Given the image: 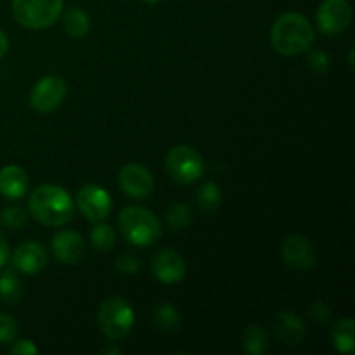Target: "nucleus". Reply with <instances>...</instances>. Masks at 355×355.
Here are the masks:
<instances>
[{
    "label": "nucleus",
    "instance_id": "nucleus-1",
    "mask_svg": "<svg viewBox=\"0 0 355 355\" xmlns=\"http://www.w3.org/2000/svg\"><path fill=\"white\" fill-rule=\"evenodd\" d=\"M31 217L49 227H61L68 224L75 214V203L68 191L54 184L38 186L28 201Z\"/></svg>",
    "mask_w": 355,
    "mask_h": 355
},
{
    "label": "nucleus",
    "instance_id": "nucleus-2",
    "mask_svg": "<svg viewBox=\"0 0 355 355\" xmlns=\"http://www.w3.org/2000/svg\"><path fill=\"white\" fill-rule=\"evenodd\" d=\"M270 44L277 54L286 58L298 55L314 44V28L304 14L286 12L272 24Z\"/></svg>",
    "mask_w": 355,
    "mask_h": 355
},
{
    "label": "nucleus",
    "instance_id": "nucleus-3",
    "mask_svg": "<svg viewBox=\"0 0 355 355\" xmlns=\"http://www.w3.org/2000/svg\"><path fill=\"white\" fill-rule=\"evenodd\" d=\"M118 225H120L123 238L139 248L155 245L162 238V224H159L158 217L148 208H123L118 217Z\"/></svg>",
    "mask_w": 355,
    "mask_h": 355
},
{
    "label": "nucleus",
    "instance_id": "nucleus-4",
    "mask_svg": "<svg viewBox=\"0 0 355 355\" xmlns=\"http://www.w3.org/2000/svg\"><path fill=\"white\" fill-rule=\"evenodd\" d=\"M62 6V0H12V14L21 26L45 30L61 17Z\"/></svg>",
    "mask_w": 355,
    "mask_h": 355
},
{
    "label": "nucleus",
    "instance_id": "nucleus-5",
    "mask_svg": "<svg viewBox=\"0 0 355 355\" xmlns=\"http://www.w3.org/2000/svg\"><path fill=\"white\" fill-rule=\"evenodd\" d=\"M99 328L107 340H121L134 328V311L121 297H111L99 309Z\"/></svg>",
    "mask_w": 355,
    "mask_h": 355
},
{
    "label": "nucleus",
    "instance_id": "nucleus-6",
    "mask_svg": "<svg viewBox=\"0 0 355 355\" xmlns=\"http://www.w3.org/2000/svg\"><path fill=\"white\" fill-rule=\"evenodd\" d=\"M166 170L175 182L193 184L205 172L203 156L191 146L179 144L166 155Z\"/></svg>",
    "mask_w": 355,
    "mask_h": 355
},
{
    "label": "nucleus",
    "instance_id": "nucleus-7",
    "mask_svg": "<svg viewBox=\"0 0 355 355\" xmlns=\"http://www.w3.org/2000/svg\"><path fill=\"white\" fill-rule=\"evenodd\" d=\"M68 85L58 75L44 76L38 83H35L30 92V104L38 113H51L58 110L64 101Z\"/></svg>",
    "mask_w": 355,
    "mask_h": 355
},
{
    "label": "nucleus",
    "instance_id": "nucleus-8",
    "mask_svg": "<svg viewBox=\"0 0 355 355\" xmlns=\"http://www.w3.org/2000/svg\"><path fill=\"white\" fill-rule=\"evenodd\" d=\"M76 207L83 217H87V220L99 224L110 215L113 203L106 189L96 184H87L76 193Z\"/></svg>",
    "mask_w": 355,
    "mask_h": 355
},
{
    "label": "nucleus",
    "instance_id": "nucleus-9",
    "mask_svg": "<svg viewBox=\"0 0 355 355\" xmlns=\"http://www.w3.org/2000/svg\"><path fill=\"white\" fill-rule=\"evenodd\" d=\"M352 16L347 0H324L318 10V26L324 35H340L350 26Z\"/></svg>",
    "mask_w": 355,
    "mask_h": 355
},
{
    "label": "nucleus",
    "instance_id": "nucleus-10",
    "mask_svg": "<svg viewBox=\"0 0 355 355\" xmlns=\"http://www.w3.org/2000/svg\"><path fill=\"white\" fill-rule=\"evenodd\" d=\"M281 257L290 269L309 272L315 266V248L311 239L304 236H290L284 239Z\"/></svg>",
    "mask_w": 355,
    "mask_h": 355
},
{
    "label": "nucleus",
    "instance_id": "nucleus-11",
    "mask_svg": "<svg viewBox=\"0 0 355 355\" xmlns=\"http://www.w3.org/2000/svg\"><path fill=\"white\" fill-rule=\"evenodd\" d=\"M118 182L125 194H128L130 198H137V200L148 198L155 189V179H153L151 172L139 163L125 165L118 175Z\"/></svg>",
    "mask_w": 355,
    "mask_h": 355
},
{
    "label": "nucleus",
    "instance_id": "nucleus-12",
    "mask_svg": "<svg viewBox=\"0 0 355 355\" xmlns=\"http://www.w3.org/2000/svg\"><path fill=\"white\" fill-rule=\"evenodd\" d=\"M151 270L163 284H175L186 276V262L175 250H159L151 260Z\"/></svg>",
    "mask_w": 355,
    "mask_h": 355
},
{
    "label": "nucleus",
    "instance_id": "nucleus-13",
    "mask_svg": "<svg viewBox=\"0 0 355 355\" xmlns=\"http://www.w3.org/2000/svg\"><path fill=\"white\" fill-rule=\"evenodd\" d=\"M10 262H12V267L16 270L26 274V276H33V274H38L40 270H44L45 266H47V250L42 245H38V243H23L12 253Z\"/></svg>",
    "mask_w": 355,
    "mask_h": 355
},
{
    "label": "nucleus",
    "instance_id": "nucleus-14",
    "mask_svg": "<svg viewBox=\"0 0 355 355\" xmlns=\"http://www.w3.org/2000/svg\"><path fill=\"white\" fill-rule=\"evenodd\" d=\"M52 253L62 263H76L82 260L85 253V241L75 231L55 232L51 243Z\"/></svg>",
    "mask_w": 355,
    "mask_h": 355
},
{
    "label": "nucleus",
    "instance_id": "nucleus-15",
    "mask_svg": "<svg viewBox=\"0 0 355 355\" xmlns=\"http://www.w3.org/2000/svg\"><path fill=\"white\" fill-rule=\"evenodd\" d=\"M277 338L286 345H300L305 340V324L295 312L281 311L272 319Z\"/></svg>",
    "mask_w": 355,
    "mask_h": 355
},
{
    "label": "nucleus",
    "instance_id": "nucleus-16",
    "mask_svg": "<svg viewBox=\"0 0 355 355\" xmlns=\"http://www.w3.org/2000/svg\"><path fill=\"white\" fill-rule=\"evenodd\" d=\"M30 180L26 172L17 165H7L0 168V194L7 200H19L26 194Z\"/></svg>",
    "mask_w": 355,
    "mask_h": 355
},
{
    "label": "nucleus",
    "instance_id": "nucleus-17",
    "mask_svg": "<svg viewBox=\"0 0 355 355\" xmlns=\"http://www.w3.org/2000/svg\"><path fill=\"white\" fill-rule=\"evenodd\" d=\"M333 343L342 354L355 352V322L352 318H343L333 328Z\"/></svg>",
    "mask_w": 355,
    "mask_h": 355
},
{
    "label": "nucleus",
    "instance_id": "nucleus-18",
    "mask_svg": "<svg viewBox=\"0 0 355 355\" xmlns=\"http://www.w3.org/2000/svg\"><path fill=\"white\" fill-rule=\"evenodd\" d=\"M243 349L252 355H262L269 349V336L262 326L252 324L243 333Z\"/></svg>",
    "mask_w": 355,
    "mask_h": 355
},
{
    "label": "nucleus",
    "instance_id": "nucleus-19",
    "mask_svg": "<svg viewBox=\"0 0 355 355\" xmlns=\"http://www.w3.org/2000/svg\"><path fill=\"white\" fill-rule=\"evenodd\" d=\"M64 30L71 38H83L90 30L89 16L78 7H71L64 12Z\"/></svg>",
    "mask_w": 355,
    "mask_h": 355
},
{
    "label": "nucleus",
    "instance_id": "nucleus-20",
    "mask_svg": "<svg viewBox=\"0 0 355 355\" xmlns=\"http://www.w3.org/2000/svg\"><path fill=\"white\" fill-rule=\"evenodd\" d=\"M155 324L162 331H175L180 324V314L173 305L162 304L155 309Z\"/></svg>",
    "mask_w": 355,
    "mask_h": 355
},
{
    "label": "nucleus",
    "instance_id": "nucleus-21",
    "mask_svg": "<svg viewBox=\"0 0 355 355\" xmlns=\"http://www.w3.org/2000/svg\"><path fill=\"white\" fill-rule=\"evenodd\" d=\"M220 201H222V193L218 189L217 184L214 182H207L198 189L196 194V203L200 207V210L203 211H215L218 207H220Z\"/></svg>",
    "mask_w": 355,
    "mask_h": 355
},
{
    "label": "nucleus",
    "instance_id": "nucleus-22",
    "mask_svg": "<svg viewBox=\"0 0 355 355\" xmlns=\"http://www.w3.org/2000/svg\"><path fill=\"white\" fill-rule=\"evenodd\" d=\"M23 295V286L17 276L10 270L0 276V300L3 304H16Z\"/></svg>",
    "mask_w": 355,
    "mask_h": 355
},
{
    "label": "nucleus",
    "instance_id": "nucleus-23",
    "mask_svg": "<svg viewBox=\"0 0 355 355\" xmlns=\"http://www.w3.org/2000/svg\"><path fill=\"white\" fill-rule=\"evenodd\" d=\"M90 241L101 252H110V250H113L114 243H116V232L111 225L99 222L92 231V234H90Z\"/></svg>",
    "mask_w": 355,
    "mask_h": 355
},
{
    "label": "nucleus",
    "instance_id": "nucleus-24",
    "mask_svg": "<svg viewBox=\"0 0 355 355\" xmlns=\"http://www.w3.org/2000/svg\"><path fill=\"white\" fill-rule=\"evenodd\" d=\"M193 220V211H191L189 205L186 203H175L170 207L168 214H166V222L172 229L180 231V229H186L187 225Z\"/></svg>",
    "mask_w": 355,
    "mask_h": 355
},
{
    "label": "nucleus",
    "instance_id": "nucleus-25",
    "mask_svg": "<svg viewBox=\"0 0 355 355\" xmlns=\"http://www.w3.org/2000/svg\"><path fill=\"white\" fill-rule=\"evenodd\" d=\"M26 214L17 207H7L0 211V222L7 229H19L26 224Z\"/></svg>",
    "mask_w": 355,
    "mask_h": 355
},
{
    "label": "nucleus",
    "instance_id": "nucleus-26",
    "mask_svg": "<svg viewBox=\"0 0 355 355\" xmlns=\"http://www.w3.org/2000/svg\"><path fill=\"white\" fill-rule=\"evenodd\" d=\"M17 336V322L12 315L0 312V345L14 342Z\"/></svg>",
    "mask_w": 355,
    "mask_h": 355
},
{
    "label": "nucleus",
    "instance_id": "nucleus-27",
    "mask_svg": "<svg viewBox=\"0 0 355 355\" xmlns=\"http://www.w3.org/2000/svg\"><path fill=\"white\" fill-rule=\"evenodd\" d=\"M114 266H116L118 272L125 274V276H134V274H137L139 269H141V262H139L137 257L128 255V253L121 255Z\"/></svg>",
    "mask_w": 355,
    "mask_h": 355
},
{
    "label": "nucleus",
    "instance_id": "nucleus-28",
    "mask_svg": "<svg viewBox=\"0 0 355 355\" xmlns=\"http://www.w3.org/2000/svg\"><path fill=\"white\" fill-rule=\"evenodd\" d=\"M309 64H311V69L318 73L328 71L329 68V55L322 51H314L309 54Z\"/></svg>",
    "mask_w": 355,
    "mask_h": 355
},
{
    "label": "nucleus",
    "instance_id": "nucleus-29",
    "mask_svg": "<svg viewBox=\"0 0 355 355\" xmlns=\"http://www.w3.org/2000/svg\"><path fill=\"white\" fill-rule=\"evenodd\" d=\"M10 352L14 355H33L38 354V347L31 340H19L10 347Z\"/></svg>",
    "mask_w": 355,
    "mask_h": 355
},
{
    "label": "nucleus",
    "instance_id": "nucleus-30",
    "mask_svg": "<svg viewBox=\"0 0 355 355\" xmlns=\"http://www.w3.org/2000/svg\"><path fill=\"white\" fill-rule=\"evenodd\" d=\"M311 315L314 319H318L319 322H324V321H328L329 318H331V311H329V307L326 304H322V302H318V304H314L311 307Z\"/></svg>",
    "mask_w": 355,
    "mask_h": 355
},
{
    "label": "nucleus",
    "instance_id": "nucleus-31",
    "mask_svg": "<svg viewBox=\"0 0 355 355\" xmlns=\"http://www.w3.org/2000/svg\"><path fill=\"white\" fill-rule=\"evenodd\" d=\"M9 260V245H7L6 234L0 231V267H3Z\"/></svg>",
    "mask_w": 355,
    "mask_h": 355
},
{
    "label": "nucleus",
    "instance_id": "nucleus-32",
    "mask_svg": "<svg viewBox=\"0 0 355 355\" xmlns=\"http://www.w3.org/2000/svg\"><path fill=\"white\" fill-rule=\"evenodd\" d=\"M7 51H9V40H7V35L0 30V58H3Z\"/></svg>",
    "mask_w": 355,
    "mask_h": 355
},
{
    "label": "nucleus",
    "instance_id": "nucleus-33",
    "mask_svg": "<svg viewBox=\"0 0 355 355\" xmlns=\"http://www.w3.org/2000/svg\"><path fill=\"white\" fill-rule=\"evenodd\" d=\"M103 354H121L120 349H114V347H104Z\"/></svg>",
    "mask_w": 355,
    "mask_h": 355
},
{
    "label": "nucleus",
    "instance_id": "nucleus-34",
    "mask_svg": "<svg viewBox=\"0 0 355 355\" xmlns=\"http://www.w3.org/2000/svg\"><path fill=\"white\" fill-rule=\"evenodd\" d=\"M142 2H146V3H156V2H159V0H142Z\"/></svg>",
    "mask_w": 355,
    "mask_h": 355
}]
</instances>
